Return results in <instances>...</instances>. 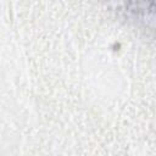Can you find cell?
<instances>
[{"label": "cell", "mask_w": 156, "mask_h": 156, "mask_svg": "<svg viewBox=\"0 0 156 156\" xmlns=\"http://www.w3.org/2000/svg\"><path fill=\"white\" fill-rule=\"evenodd\" d=\"M118 11L134 22L156 23V2H129L118 6Z\"/></svg>", "instance_id": "cell-1"}]
</instances>
